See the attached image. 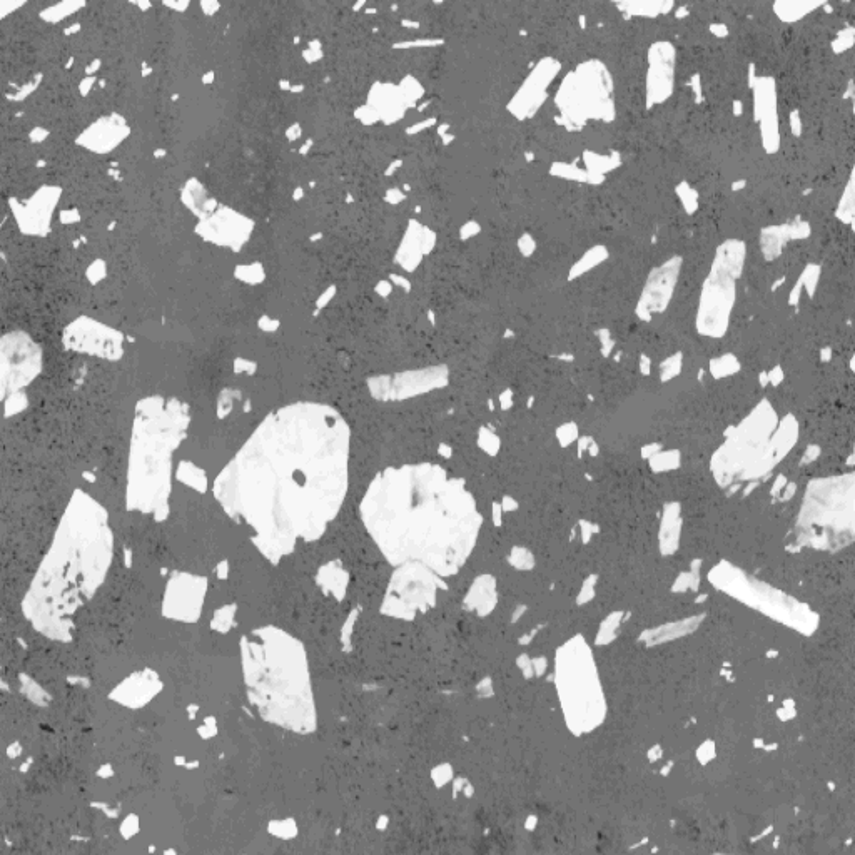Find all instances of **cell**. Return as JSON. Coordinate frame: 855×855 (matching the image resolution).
<instances>
[{
  "label": "cell",
  "mask_w": 855,
  "mask_h": 855,
  "mask_svg": "<svg viewBox=\"0 0 855 855\" xmlns=\"http://www.w3.org/2000/svg\"><path fill=\"white\" fill-rule=\"evenodd\" d=\"M111 560L106 511L76 493L26 598V613L37 630L66 640L77 612L104 582Z\"/></svg>",
  "instance_id": "3957f363"
},
{
  "label": "cell",
  "mask_w": 855,
  "mask_h": 855,
  "mask_svg": "<svg viewBox=\"0 0 855 855\" xmlns=\"http://www.w3.org/2000/svg\"><path fill=\"white\" fill-rule=\"evenodd\" d=\"M678 271H680V259L675 258L658 269L657 273L652 274V278L648 279L647 286H645L642 301H640V314L662 313L672 298Z\"/></svg>",
  "instance_id": "30bf717a"
},
{
  "label": "cell",
  "mask_w": 855,
  "mask_h": 855,
  "mask_svg": "<svg viewBox=\"0 0 855 855\" xmlns=\"http://www.w3.org/2000/svg\"><path fill=\"white\" fill-rule=\"evenodd\" d=\"M127 132H129V127L126 126L122 117H102L82 134L79 144L102 154V152L112 151L119 142L124 141Z\"/></svg>",
  "instance_id": "4fadbf2b"
},
{
  "label": "cell",
  "mask_w": 855,
  "mask_h": 855,
  "mask_svg": "<svg viewBox=\"0 0 855 855\" xmlns=\"http://www.w3.org/2000/svg\"><path fill=\"white\" fill-rule=\"evenodd\" d=\"M64 345L84 355L99 356L104 360H117L122 356V336L99 321L79 318L67 326Z\"/></svg>",
  "instance_id": "ba28073f"
},
{
  "label": "cell",
  "mask_w": 855,
  "mask_h": 855,
  "mask_svg": "<svg viewBox=\"0 0 855 855\" xmlns=\"http://www.w3.org/2000/svg\"><path fill=\"white\" fill-rule=\"evenodd\" d=\"M206 592V580L188 573H179L169 582L164 598L166 617L196 622L201 613Z\"/></svg>",
  "instance_id": "9c48e42d"
},
{
  "label": "cell",
  "mask_w": 855,
  "mask_h": 855,
  "mask_svg": "<svg viewBox=\"0 0 855 855\" xmlns=\"http://www.w3.org/2000/svg\"><path fill=\"white\" fill-rule=\"evenodd\" d=\"M350 426L331 406L296 403L264 418L214 481L229 517L278 565L338 517L350 478Z\"/></svg>",
  "instance_id": "6da1fadb"
},
{
  "label": "cell",
  "mask_w": 855,
  "mask_h": 855,
  "mask_svg": "<svg viewBox=\"0 0 855 855\" xmlns=\"http://www.w3.org/2000/svg\"><path fill=\"white\" fill-rule=\"evenodd\" d=\"M737 278L739 276L720 269L714 264L700 301V328L707 329V333H712L714 336L724 333L735 301V279Z\"/></svg>",
  "instance_id": "52a82bcc"
},
{
  "label": "cell",
  "mask_w": 855,
  "mask_h": 855,
  "mask_svg": "<svg viewBox=\"0 0 855 855\" xmlns=\"http://www.w3.org/2000/svg\"><path fill=\"white\" fill-rule=\"evenodd\" d=\"M59 191L52 188L42 189L29 203L17 209V221L21 228L29 234H44L49 229L51 211L56 206Z\"/></svg>",
  "instance_id": "8fae6325"
},
{
  "label": "cell",
  "mask_w": 855,
  "mask_h": 855,
  "mask_svg": "<svg viewBox=\"0 0 855 855\" xmlns=\"http://www.w3.org/2000/svg\"><path fill=\"white\" fill-rule=\"evenodd\" d=\"M435 582H438L436 575L430 570L415 563L403 565L393 575L383 613L408 620L415 618L418 610L435 605Z\"/></svg>",
  "instance_id": "8992f818"
},
{
  "label": "cell",
  "mask_w": 855,
  "mask_h": 855,
  "mask_svg": "<svg viewBox=\"0 0 855 855\" xmlns=\"http://www.w3.org/2000/svg\"><path fill=\"white\" fill-rule=\"evenodd\" d=\"M652 67L648 76V99L650 104L662 102L670 96L673 84V49L668 44L653 47Z\"/></svg>",
  "instance_id": "7c38bea8"
},
{
  "label": "cell",
  "mask_w": 855,
  "mask_h": 855,
  "mask_svg": "<svg viewBox=\"0 0 855 855\" xmlns=\"http://www.w3.org/2000/svg\"><path fill=\"white\" fill-rule=\"evenodd\" d=\"M41 348L27 334L11 333L0 338V403L31 385L41 373Z\"/></svg>",
  "instance_id": "5b68a950"
},
{
  "label": "cell",
  "mask_w": 855,
  "mask_h": 855,
  "mask_svg": "<svg viewBox=\"0 0 855 855\" xmlns=\"http://www.w3.org/2000/svg\"><path fill=\"white\" fill-rule=\"evenodd\" d=\"M188 410L179 401L149 398L137 406L132 433L129 503L159 515L171 488V456L188 428Z\"/></svg>",
  "instance_id": "277c9868"
},
{
  "label": "cell",
  "mask_w": 855,
  "mask_h": 855,
  "mask_svg": "<svg viewBox=\"0 0 855 855\" xmlns=\"http://www.w3.org/2000/svg\"><path fill=\"white\" fill-rule=\"evenodd\" d=\"M366 532L386 560L455 575L475 547L481 518L465 483L433 463L391 466L371 481L360 506Z\"/></svg>",
  "instance_id": "7a4b0ae2"
}]
</instances>
